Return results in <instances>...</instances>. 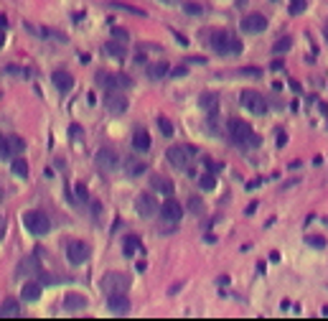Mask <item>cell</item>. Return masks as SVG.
Returning <instances> with one entry per match:
<instances>
[{"instance_id":"ffe728a7","label":"cell","mask_w":328,"mask_h":321,"mask_svg":"<svg viewBox=\"0 0 328 321\" xmlns=\"http://www.w3.org/2000/svg\"><path fill=\"white\" fill-rule=\"evenodd\" d=\"M18 316H20V306H18V301L8 298V301L0 306V319H18Z\"/></svg>"},{"instance_id":"4fadbf2b","label":"cell","mask_w":328,"mask_h":321,"mask_svg":"<svg viewBox=\"0 0 328 321\" xmlns=\"http://www.w3.org/2000/svg\"><path fill=\"white\" fill-rule=\"evenodd\" d=\"M66 258H69V263H74V265L87 263L89 245H84V242H69V247H66Z\"/></svg>"},{"instance_id":"7bdbcfd3","label":"cell","mask_w":328,"mask_h":321,"mask_svg":"<svg viewBox=\"0 0 328 321\" xmlns=\"http://www.w3.org/2000/svg\"><path fill=\"white\" fill-rule=\"evenodd\" d=\"M237 5H239V8H242V5H247V0H237Z\"/></svg>"},{"instance_id":"603a6c76","label":"cell","mask_w":328,"mask_h":321,"mask_svg":"<svg viewBox=\"0 0 328 321\" xmlns=\"http://www.w3.org/2000/svg\"><path fill=\"white\" fill-rule=\"evenodd\" d=\"M138 250H140V240L135 237V235L125 237V242H122V252H125V258H132Z\"/></svg>"},{"instance_id":"1f68e13d","label":"cell","mask_w":328,"mask_h":321,"mask_svg":"<svg viewBox=\"0 0 328 321\" xmlns=\"http://www.w3.org/2000/svg\"><path fill=\"white\" fill-rule=\"evenodd\" d=\"M112 36H115L117 41H130V33H128L125 28H120V26H115V28H112Z\"/></svg>"},{"instance_id":"ab89813d","label":"cell","mask_w":328,"mask_h":321,"mask_svg":"<svg viewBox=\"0 0 328 321\" xmlns=\"http://www.w3.org/2000/svg\"><path fill=\"white\" fill-rule=\"evenodd\" d=\"M5 26H8V20H5V16H0V31H5Z\"/></svg>"},{"instance_id":"83f0119b","label":"cell","mask_w":328,"mask_h":321,"mask_svg":"<svg viewBox=\"0 0 328 321\" xmlns=\"http://www.w3.org/2000/svg\"><path fill=\"white\" fill-rule=\"evenodd\" d=\"M158 125H161V132L163 135H173V123L168 117H158Z\"/></svg>"},{"instance_id":"7c38bea8","label":"cell","mask_w":328,"mask_h":321,"mask_svg":"<svg viewBox=\"0 0 328 321\" xmlns=\"http://www.w3.org/2000/svg\"><path fill=\"white\" fill-rule=\"evenodd\" d=\"M23 140L18 135H5L0 138V156L3 158H10V156H18V153H23Z\"/></svg>"},{"instance_id":"cb8c5ba5","label":"cell","mask_w":328,"mask_h":321,"mask_svg":"<svg viewBox=\"0 0 328 321\" xmlns=\"http://www.w3.org/2000/svg\"><path fill=\"white\" fill-rule=\"evenodd\" d=\"M168 72H171V69H168V64H150L148 66V76H150V79H163V76L168 74Z\"/></svg>"},{"instance_id":"8992f818","label":"cell","mask_w":328,"mask_h":321,"mask_svg":"<svg viewBox=\"0 0 328 321\" xmlns=\"http://www.w3.org/2000/svg\"><path fill=\"white\" fill-rule=\"evenodd\" d=\"M242 107L247 110V113H252V115H265L267 113V99L259 92L244 90L242 92Z\"/></svg>"},{"instance_id":"8d00e7d4","label":"cell","mask_w":328,"mask_h":321,"mask_svg":"<svg viewBox=\"0 0 328 321\" xmlns=\"http://www.w3.org/2000/svg\"><path fill=\"white\" fill-rule=\"evenodd\" d=\"M76 196L82 199V202H87V186L84 184H76Z\"/></svg>"},{"instance_id":"277c9868","label":"cell","mask_w":328,"mask_h":321,"mask_svg":"<svg viewBox=\"0 0 328 321\" xmlns=\"http://www.w3.org/2000/svg\"><path fill=\"white\" fill-rule=\"evenodd\" d=\"M165 156H168V161H171L173 169L186 171L191 166V161H194V156H196V148L194 146H171Z\"/></svg>"},{"instance_id":"44dd1931","label":"cell","mask_w":328,"mask_h":321,"mask_svg":"<svg viewBox=\"0 0 328 321\" xmlns=\"http://www.w3.org/2000/svg\"><path fill=\"white\" fill-rule=\"evenodd\" d=\"M199 105L206 110V113L214 115V113H217V107H219V97L214 94V92H203V94L199 97Z\"/></svg>"},{"instance_id":"30bf717a","label":"cell","mask_w":328,"mask_h":321,"mask_svg":"<svg viewBox=\"0 0 328 321\" xmlns=\"http://www.w3.org/2000/svg\"><path fill=\"white\" fill-rule=\"evenodd\" d=\"M105 107H107V113H112V115H122L128 110V97L122 94L120 90H107Z\"/></svg>"},{"instance_id":"5b68a950","label":"cell","mask_w":328,"mask_h":321,"mask_svg":"<svg viewBox=\"0 0 328 321\" xmlns=\"http://www.w3.org/2000/svg\"><path fill=\"white\" fill-rule=\"evenodd\" d=\"M99 288L105 293H125L130 288V278L125 273H107L105 278L99 281Z\"/></svg>"},{"instance_id":"836d02e7","label":"cell","mask_w":328,"mask_h":321,"mask_svg":"<svg viewBox=\"0 0 328 321\" xmlns=\"http://www.w3.org/2000/svg\"><path fill=\"white\" fill-rule=\"evenodd\" d=\"M143 169H145V166H143V163H135V161H128V173H130V176H138V173H143Z\"/></svg>"},{"instance_id":"6da1fadb","label":"cell","mask_w":328,"mask_h":321,"mask_svg":"<svg viewBox=\"0 0 328 321\" xmlns=\"http://www.w3.org/2000/svg\"><path fill=\"white\" fill-rule=\"evenodd\" d=\"M209 43L217 54H221V57H237V54H242V41L234 38L227 31H211Z\"/></svg>"},{"instance_id":"4dcf8cb0","label":"cell","mask_w":328,"mask_h":321,"mask_svg":"<svg viewBox=\"0 0 328 321\" xmlns=\"http://www.w3.org/2000/svg\"><path fill=\"white\" fill-rule=\"evenodd\" d=\"M290 46H292V38H288V36H285V38H280V41L275 43V46H273V51H277V54H282V51H288Z\"/></svg>"},{"instance_id":"8fae6325","label":"cell","mask_w":328,"mask_h":321,"mask_svg":"<svg viewBox=\"0 0 328 321\" xmlns=\"http://www.w3.org/2000/svg\"><path fill=\"white\" fill-rule=\"evenodd\" d=\"M107 308L115 316H128L130 314V298L125 293H107Z\"/></svg>"},{"instance_id":"60d3db41","label":"cell","mask_w":328,"mask_h":321,"mask_svg":"<svg viewBox=\"0 0 328 321\" xmlns=\"http://www.w3.org/2000/svg\"><path fill=\"white\" fill-rule=\"evenodd\" d=\"M3 43H5V36H3V31H0V46H3Z\"/></svg>"},{"instance_id":"7402d4cb","label":"cell","mask_w":328,"mask_h":321,"mask_svg":"<svg viewBox=\"0 0 328 321\" xmlns=\"http://www.w3.org/2000/svg\"><path fill=\"white\" fill-rule=\"evenodd\" d=\"M20 296H23V301H28V303L38 301V298H41V285L38 283H28V285H23Z\"/></svg>"},{"instance_id":"5bb4252c","label":"cell","mask_w":328,"mask_h":321,"mask_svg":"<svg viewBox=\"0 0 328 321\" xmlns=\"http://www.w3.org/2000/svg\"><path fill=\"white\" fill-rule=\"evenodd\" d=\"M265 28H267V18L262 13L244 16V20H242V31L244 33H262Z\"/></svg>"},{"instance_id":"e0dca14e","label":"cell","mask_w":328,"mask_h":321,"mask_svg":"<svg viewBox=\"0 0 328 321\" xmlns=\"http://www.w3.org/2000/svg\"><path fill=\"white\" fill-rule=\"evenodd\" d=\"M132 148L138 151V153H148V151H150V135H148V130H145V128H138V130H135V135H132Z\"/></svg>"},{"instance_id":"74e56055","label":"cell","mask_w":328,"mask_h":321,"mask_svg":"<svg viewBox=\"0 0 328 321\" xmlns=\"http://www.w3.org/2000/svg\"><path fill=\"white\" fill-rule=\"evenodd\" d=\"M242 74H244V76H259L262 72H259V69H242Z\"/></svg>"},{"instance_id":"e575fe53","label":"cell","mask_w":328,"mask_h":321,"mask_svg":"<svg viewBox=\"0 0 328 321\" xmlns=\"http://www.w3.org/2000/svg\"><path fill=\"white\" fill-rule=\"evenodd\" d=\"M188 207H191V212H194V214H201V199L199 196H191L188 199Z\"/></svg>"},{"instance_id":"2e32d148","label":"cell","mask_w":328,"mask_h":321,"mask_svg":"<svg viewBox=\"0 0 328 321\" xmlns=\"http://www.w3.org/2000/svg\"><path fill=\"white\" fill-rule=\"evenodd\" d=\"M51 82H54V87L59 92H72V87H74V76L69 74V72H64V69H59V72H54L51 74Z\"/></svg>"},{"instance_id":"484cf974","label":"cell","mask_w":328,"mask_h":321,"mask_svg":"<svg viewBox=\"0 0 328 321\" xmlns=\"http://www.w3.org/2000/svg\"><path fill=\"white\" fill-rule=\"evenodd\" d=\"M10 169H13V173H16V176H20V179H26V176H28V163H26V161H20V158H16Z\"/></svg>"},{"instance_id":"3957f363","label":"cell","mask_w":328,"mask_h":321,"mask_svg":"<svg viewBox=\"0 0 328 321\" xmlns=\"http://www.w3.org/2000/svg\"><path fill=\"white\" fill-rule=\"evenodd\" d=\"M23 225H26V229L31 232V235H36V237H43V235H49V232H51L49 214L38 212V209H33V212H26L23 214Z\"/></svg>"},{"instance_id":"d4e9b609","label":"cell","mask_w":328,"mask_h":321,"mask_svg":"<svg viewBox=\"0 0 328 321\" xmlns=\"http://www.w3.org/2000/svg\"><path fill=\"white\" fill-rule=\"evenodd\" d=\"M105 54H107V57H115V59H125V46H120V43H115V41H112V43H107V46H105Z\"/></svg>"},{"instance_id":"9a60e30c","label":"cell","mask_w":328,"mask_h":321,"mask_svg":"<svg viewBox=\"0 0 328 321\" xmlns=\"http://www.w3.org/2000/svg\"><path fill=\"white\" fill-rule=\"evenodd\" d=\"M161 217L165 219V222H178L181 217H183V209H181L178 202H173V199H168L165 204H161Z\"/></svg>"},{"instance_id":"ee69618b","label":"cell","mask_w":328,"mask_h":321,"mask_svg":"<svg viewBox=\"0 0 328 321\" xmlns=\"http://www.w3.org/2000/svg\"><path fill=\"white\" fill-rule=\"evenodd\" d=\"M323 316H326V319H328V306H326V308H323Z\"/></svg>"},{"instance_id":"d590c367","label":"cell","mask_w":328,"mask_h":321,"mask_svg":"<svg viewBox=\"0 0 328 321\" xmlns=\"http://www.w3.org/2000/svg\"><path fill=\"white\" fill-rule=\"evenodd\" d=\"M33 268H36V260H26V263H20L18 273H33Z\"/></svg>"},{"instance_id":"4316f807","label":"cell","mask_w":328,"mask_h":321,"mask_svg":"<svg viewBox=\"0 0 328 321\" xmlns=\"http://www.w3.org/2000/svg\"><path fill=\"white\" fill-rule=\"evenodd\" d=\"M305 242H308L310 247H315V250H323L326 247V237L323 235H308V237H305Z\"/></svg>"},{"instance_id":"f1b7e54d","label":"cell","mask_w":328,"mask_h":321,"mask_svg":"<svg viewBox=\"0 0 328 321\" xmlns=\"http://www.w3.org/2000/svg\"><path fill=\"white\" fill-rule=\"evenodd\" d=\"M214 186H217V179H214V173H206V176H201V189L211 191Z\"/></svg>"},{"instance_id":"d6986e66","label":"cell","mask_w":328,"mask_h":321,"mask_svg":"<svg viewBox=\"0 0 328 321\" xmlns=\"http://www.w3.org/2000/svg\"><path fill=\"white\" fill-rule=\"evenodd\" d=\"M150 186H153L155 191H161V194H168V196H171V194H173V189H176L171 179H165V176H158V173H155L153 179H150Z\"/></svg>"},{"instance_id":"f35d334b","label":"cell","mask_w":328,"mask_h":321,"mask_svg":"<svg viewBox=\"0 0 328 321\" xmlns=\"http://www.w3.org/2000/svg\"><path fill=\"white\" fill-rule=\"evenodd\" d=\"M282 66H285V64H282V61H273V69H275V72H280V69H282Z\"/></svg>"},{"instance_id":"d6a6232c","label":"cell","mask_w":328,"mask_h":321,"mask_svg":"<svg viewBox=\"0 0 328 321\" xmlns=\"http://www.w3.org/2000/svg\"><path fill=\"white\" fill-rule=\"evenodd\" d=\"M183 10H186L188 16H199V13H203V8H201L199 3H186V5H183Z\"/></svg>"},{"instance_id":"7a4b0ae2","label":"cell","mask_w":328,"mask_h":321,"mask_svg":"<svg viewBox=\"0 0 328 321\" xmlns=\"http://www.w3.org/2000/svg\"><path fill=\"white\" fill-rule=\"evenodd\" d=\"M229 138H232V143H237L239 148L257 146V143H259V138L252 132V125L244 123V120H229Z\"/></svg>"},{"instance_id":"52a82bcc","label":"cell","mask_w":328,"mask_h":321,"mask_svg":"<svg viewBox=\"0 0 328 321\" xmlns=\"http://www.w3.org/2000/svg\"><path fill=\"white\" fill-rule=\"evenodd\" d=\"M94 163H97V169L99 171H107V173H112V171H117L120 169V156L112 148H99L97 151V156H94Z\"/></svg>"},{"instance_id":"f6af8a7d","label":"cell","mask_w":328,"mask_h":321,"mask_svg":"<svg viewBox=\"0 0 328 321\" xmlns=\"http://www.w3.org/2000/svg\"><path fill=\"white\" fill-rule=\"evenodd\" d=\"M163 3H176V0H163Z\"/></svg>"},{"instance_id":"b9f144b4","label":"cell","mask_w":328,"mask_h":321,"mask_svg":"<svg viewBox=\"0 0 328 321\" xmlns=\"http://www.w3.org/2000/svg\"><path fill=\"white\" fill-rule=\"evenodd\" d=\"M323 36H326V41H328V26H323Z\"/></svg>"},{"instance_id":"9c48e42d","label":"cell","mask_w":328,"mask_h":321,"mask_svg":"<svg viewBox=\"0 0 328 321\" xmlns=\"http://www.w3.org/2000/svg\"><path fill=\"white\" fill-rule=\"evenodd\" d=\"M97 82L102 87H107V90H128V87H132V79L125 76V74H105V72H99Z\"/></svg>"},{"instance_id":"ac0fdd59","label":"cell","mask_w":328,"mask_h":321,"mask_svg":"<svg viewBox=\"0 0 328 321\" xmlns=\"http://www.w3.org/2000/svg\"><path fill=\"white\" fill-rule=\"evenodd\" d=\"M64 308H66V311H82V308H87V298L79 296V293H66Z\"/></svg>"},{"instance_id":"ba28073f","label":"cell","mask_w":328,"mask_h":321,"mask_svg":"<svg viewBox=\"0 0 328 321\" xmlns=\"http://www.w3.org/2000/svg\"><path fill=\"white\" fill-rule=\"evenodd\" d=\"M135 209H138V214L143 219H150V217H155L158 212H161V204H158V199L153 194H140L138 202H135Z\"/></svg>"},{"instance_id":"f546056e","label":"cell","mask_w":328,"mask_h":321,"mask_svg":"<svg viewBox=\"0 0 328 321\" xmlns=\"http://www.w3.org/2000/svg\"><path fill=\"white\" fill-rule=\"evenodd\" d=\"M305 10V0H290V16H300Z\"/></svg>"}]
</instances>
